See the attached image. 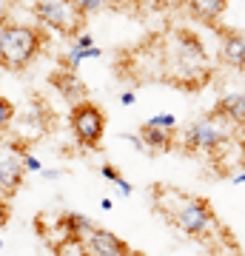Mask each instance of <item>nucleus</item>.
I'll use <instances>...</instances> for the list:
<instances>
[{
	"mask_svg": "<svg viewBox=\"0 0 245 256\" xmlns=\"http://www.w3.org/2000/svg\"><path fill=\"white\" fill-rule=\"evenodd\" d=\"M145 122H148V126H157V128H168V131H174L180 120H177V114H171V111H160V114H151Z\"/></svg>",
	"mask_w": 245,
	"mask_h": 256,
	"instance_id": "6ab92c4d",
	"label": "nucleus"
},
{
	"mask_svg": "<svg viewBox=\"0 0 245 256\" xmlns=\"http://www.w3.org/2000/svg\"><path fill=\"white\" fill-rule=\"evenodd\" d=\"M74 46L77 48H91L94 46V37H91L89 32H80V34H74Z\"/></svg>",
	"mask_w": 245,
	"mask_h": 256,
	"instance_id": "393cba45",
	"label": "nucleus"
},
{
	"mask_svg": "<svg viewBox=\"0 0 245 256\" xmlns=\"http://www.w3.org/2000/svg\"><path fill=\"white\" fill-rule=\"evenodd\" d=\"M49 120H52V114H49V108H46V102L43 100H32L26 108H23L20 120H12L9 131H15V142L32 146V142H37V140L46 137Z\"/></svg>",
	"mask_w": 245,
	"mask_h": 256,
	"instance_id": "0eeeda50",
	"label": "nucleus"
},
{
	"mask_svg": "<svg viewBox=\"0 0 245 256\" xmlns=\"http://www.w3.org/2000/svg\"><path fill=\"white\" fill-rule=\"evenodd\" d=\"M46 46V34L26 23H6L0 28V66L9 72H23Z\"/></svg>",
	"mask_w": 245,
	"mask_h": 256,
	"instance_id": "f03ea898",
	"label": "nucleus"
},
{
	"mask_svg": "<svg viewBox=\"0 0 245 256\" xmlns=\"http://www.w3.org/2000/svg\"><path fill=\"white\" fill-rule=\"evenodd\" d=\"M6 23H9V14H6V9H3V6H0V28L6 26Z\"/></svg>",
	"mask_w": 245,
	"mask_h": 256,
	"instance_id": "2f4dec72",
	"label": "nucleus"
},
{
	"mask_svg": "<svg viewBox=\"0 0 245 256\" xmlns=\"http://www.w3.org/2000/svg\"><path fill=\"white\" fill-rule=\"evenodd\" d=\"M134 102H137V94L131 92V88H128V92H120V106L128 108V106H134Z\"/></svg>",
	"mask_w": 245,
	"mask_h": 256,
	"instance_id": "cd10ccee",
	"label": "nucleus"
},
{
	"mask_svg": "<svg viewBox=\"0 0 245 256\" xmlns=\"http://www.w3.org/2000/svg\"><path fill=\"white\" fill-rule=\"evenodd\" d=\"M20 160H23L26 174H40V171H43V162H40V160H37L32 151H23V154H20Z\"/></svg>",
	"mask_w": 245,
	"mask_h": 256,
	"instance_id": "4be33fe9",
	"label": "nucleus"
},
{
	"mask_svg": "<svg viewBox=\"0 0 245 256\" xmlns=\"http://www.w3.org/2000/svg\"><path fill=\"white\" fill-rule=\"evenodd\" d=\"M32 14L40 26L60 32V34H80L83 32V14L74 0H35L32 3Z\"/></svg>",
	"mask_w": 245,
	"mask_h": 256,
	"instance_id": "39448f33",
	"label": "nucleus"
},
{
	"mask_svg": "<svg viewBox=\"0 0 245 256\" xmlns=\"http://www.w3.org/2000/svg\"><path fill=\"white\" fill-rule=\"evenodd\" d=\"M100 54H103V48H97V46H91V48L72 46L69 52H66V57H63V66H66V68H72V72H77L80 63H86V60H97Z\"/></svg>",
	"mask_w": 245,
	"mask_h": 256,
	"instance_id": "f3484780",
	"label": "nucleus"
},
{
	"mask_svg": "<svg viewBox=\"0 0 245 256\" xmlns=\"http://www.w3.org/2000/svg\"><path fill=\"white\" fill-rule=\"evenodd\" d=\"M26 180L23 160L9 151H0V196H12Z\"/></svg>",
	"mask_w": 245,
	"mask_h": 256,
	"instance_id": "9d476101",
	"label": "nucleus"
},
{
	"mask_svg": "<svg viewBox=\"0 0 245 256\" xmlns=\"http://www.w3.org/2000/svg\"><path fill=\"white\" fill-rule=\"evenodd\" d=\"M160 3H168V6H185V0H160Z\"/></svg>",
	"mask_w": 245,
	"mask_h": 256,
	"instance_id": "473e14b6",
	"label": "nucleus"
},
{
	"mask_svg": "<svg viewBox=\"0 0 245 256\" xmlns=\"http://www.w3.org/2000/svg\"><path fill=\"white\" fill-rule=\"evenodd\" d=\"M52 86H55L57 92L63 94L66 100L72 102V106H74V102H83V100H86V86H83V80L77 77V72H72V68L52 74Z\"/></svg>",
	"mask_w": 245,
	"mask_h": 256,
	"instance_id": "ddd939ff",
	"label": "nucleus"
},
{
	"mask_svg": "<svg viewBox=\"0 0 245 256\" xmlns=\"http://www.w3.org/2000/svg\"><path fill=\"white\" fill-rule=\"evenodd\" d=\"M12 120H15V106L0 94V134L12 128Z\"/></svg>",
	"mask_w": 245,
	"mask_h": 256,
	"instance_id": "aec40b11",
	"label": "nucleus"
},
{
	"mask_svg": "<svg viewBox=\"0 0 245 256\" xmlns=\"http://www.w3.org/2000/svg\"><path fill=\"white\" fill-rule=\"evenodd\" d=\"M163 80L177 82L180 88L197 92L211 80V60L202 40L194 32L174 28L163 48Z\"/></svg>",
	"mask_w": 245,
	"mask_h": 256,
	"instance_id": "f257e3e1",
	"label": "nucleus"
},
{
	"mask_svg": "<svg viewBox=\"0 0 245 256\" xmlns=\"http://www.w3.org/2000/svg\"><path fill=\"white\" fill-rule=\"evenodd\" d=\"M114 3H120V0H109V6H114Z\"/></svg>",
	"mask_w": 245,
	"mask_h": 256,
	"instance_id": "72a5a7b5",
	"label": "nucleus"
},
{
	"mask_svg": "<svg viewBox=\"0 0 245 256\" xmlns=\"http://www.w3.org/2000/svg\"><path fill=\"white\" fill-rule=\"evenodd\" d=\"M100 208H103V210H111V208H114V202H111L109 196H103V200H100Z\"/></svg>",
	"mask_w": 245,
	"mask_h": 256,
	"instance_id": "7c9ffc66",
	"label": "nucleus"
},
{
	"mask_svg": "<svg viewBox=\"0 0 245 256\" xmlns=\"http://www.w3.org/2000/svg\"><path fill=\"white\" fill-rule=\"evenodd\" d=\"M74 6L83 12V14H97L109 6V0H74Z\"/></svg>",
	"mask_w": 245,
	"mask_h": 256,
	"instance_id": "412c9836",
	"label": "nucleus"
},
{
	"mask_svg": "<svg viewBox=\"0 0 245 256\" xmlns=\"http://www.w3.org/2000/svg\"><path fill=\"white\" fill-rule=\"evenodd\" d=\"M63 225H66V234L80 236V239L94 228V222H91L86 214H74V210H66V214H63Z\"/></svg>",
	"mask_w": 245,
	"mask_h": 256,
	"instance_id": "a211bd4d",
	"label": "nucleus"
},
{
	"mask_svg": "<svg viewBox=\"0 0 245 256\" xmlns=\"http://www.w3.org/2000/svg\"><path fill=\"white\" fill-rule=\"evenodd\" d=\"M114 185H117V191L123 194V196H131V194H134V185L128 182L126 176H120V180H117V182H114Z\"/></svg>",
	"mask_w": 245,
	"mask_h": 256,
	"instance_id": "a878e982",
	"label": "nucleus"
},
{
	"mask_svg": "<svg viewBox=\"0 0 245 256\" xmlns=\"http://www.w3.org/2000/svg\"><path fill=\"white\" fill-rule=\"evenodd\" d=\"M211 162H214V168H217V174H225V176L242 171L245 168V140H239L236 134H231L228 140H222V142L214 148Z\"/></svg>",
	"mask_w": 245,
	"mask_h": 256,
	"instance_id": "6e6552de",
	"label": "nucleus"
},
{
	"mask_svg": "<svg viewBox=\"0 0 245 256\" xmlns=\"http://www.w3.org/2000/svg\"><path fill=\"white\" fill-rule=\"evenodd\" d=\"M52 256H91V254L80 236H72L69 234V236L57 239L55 245H52Z\"/></svg>",
	"mask_w": 245,
	"mask_h": 256,
	"instance_id": "dca6fc26",
	"label": "nucleus"
},
{
	"mask_svg": "<svg viewBox=\"0 0 245 256\" xmlns=\"http://www.w3.org/2000/svg\"><path fill=\"white\" fill-rule=\"evenodd\" d=\"M214 108L228 120V122H234L236 131L245 128V92H225L222 97L217 100Z\"/></svg>",
	"mask_w": 245,
	"mask_h": 256,
	"instance_id": "f8f14e48",
	"label": "nucleus"
},
{
	"mask_svg": "<svg viewBox=\"0 0 245 256\" xmlns=\"http://www.w3.org/2000/svg\"><path fill=\"white\" fill-rule=\"evenodd\" d=\"M228 180H231L234 185H245V168H242V171H236V174H231Z\"/></svg>",
	"mask_w": 245,
	"mask_h": 256,
	"instance_id": "c756f323",
	"label": "nucleus"
},
{
	"mask_svg": "<svg viewBox=\"0 0 245 256\" xmlns=\"http://www.w3.org/2000/svg\"><path fill=\"white\" fill-rule=\"evenodd\" d=\"M9 202L3 200V196H0V228H3V225H6V222H9Z\"/></svg>",
	"mask_w": 245,
	"mask_h": 256,
	"instance_id": "c85d7f7f",
	"label": "nucleus"
},
{
	"mask_svg": "<svg viewBox=\"0 0 245 256\" xmlns=\"http://www.w3.org/2000/svg\"><path fill=\"white\" fill-rule=\"evenodd\" d=\"M120 140H123V142H128V146L134 148V151H140V154L145 151V142H143V137H140V134H120Z\"/></svg>",
	"mask_w": 245,
	"mask_h": 256,
	"instance_id": "5701e85b",
	"label": "nucleus"
},
{
	"mask_svg": "<svg viewBox=\"0 0 245 256\" xmlns=\"http://www.w3.org/2000/svg\"><path fill=\"white\" fill-rule=\"evenodd\" d=\"M40 176H43L46 182H55V180H60V176H63V171H60V168H43V171H40Z\"/></svg>",
	"mask_w": 245,
	"mask_h": 256,
	"instance_id": "bb28decb",
	"label": "nucleus"
},
{
	"mask_svg": "<svg viewBox=\"0 0 245 256\" xmlns=\"http://www.w3.org/2000/svg\"><path fill=\"white\" fill-rule=\"evenodd\" d=\"M83 242H86V248H89L91 256H128L131 254L123 239L114 236V234L106 230V228H97V225L83 236Z\"/></svg>",
	"mask_w": 245,
	"mask_h": 256,
	"instance_id": "1a4fd4ad",
	"label": "nucleus"
},
{
	"mask_svg": "<svg viewBox=\"0 0 245 256\" xmlns=\"http://www.w3.org/2000/svg\"><path fill=\"white\" fill-rule=\"evenodd\" d=\"M69 128L83 148H100L103 134H106V114L100 106H94L89 100L74 102L69 111Z\"/></svg>",
	"mask_w": 245,
	"mask_h": 256,
	"instance_id": "423d86ee",
	"label": "nucleus"
},
{
	"mask_svg": "<svg viewBox=\"0 0 245 256\" xmlns=\"http://www.w3.org/2000/svg\"><path fill=\"white\" fill-rule=\"evenodd\" d=\"M100 176H103V180H109V182H117L123 174H120V171H117L111 162H106V165H100Z\"/></svg>",
	"mask_w": 245,
	"mask_h": 256,
	"instance_id": "b1692460",
	"label": "nucleus"
},
{
	"mask_svg": "<svg viewBox=\"0 0 245 256\" xmlns=\"http://www.w3.org/2000/svg\"><path fill=\"white\" fill-rule=\"evenodd\" d=\"M231 134H236V126L234 122H228L217 108L208 111V114H202L200 120H194L185 131V151L188 154H214V148L228 140Z\"/></svg>",
	"mask_w": 245,
	"mask_h": 256,
	"instance_id": "7ed1b4c3",
	"label": "nucleus"
},
{
	"mask_svg": "<svg viewBox=\"0 0 245 256\" xmlns=\"http://www.w3.org/2000/svg\"><path fill=\"white\" fill-rule=\"evenodd\" d=\"M185 9L200 23H217L228 9V0H185Z\"/></svg>",
	"mask_w": 245,
	"mask_h": 256,
	"instance_id": "2eb2a0df",
	"label": "nucleus"
},
{
	"mask_svg": "<svg viewBox=\"0 0 245 256\" xmlns=\"http://www.w3.org/2000/svg\"><path fill=\"white\" fill-rule=\"evenodd\" d=\"M219 60L228 68H234V72H245V34L225 32L222 34V46H219Z\"/></svg>",
	"mask_w": 245,
	"mask_h": 256,
	"instance_id": "9b49d317",
	"label": "nucleus"
},
{
	"mask_svg": "<svg viewBox=\"0 0 245 256\" xmlns=\"http://www.w3.org/2000/svg\"><path fill=\"white\" fill-rule=\"evenodd\" d=\"M168 222H171L177 230H182L185 236H197V239H208L211 234L219 228L211 202L202 200V196H194V194H185V200H182L180 208L168 216Z\"/></svg>",
	"mask_w": 245,
	"mask_h": 256,
	"instance_id": "20e7f679",
	"label": "nucleus"
},
{
	"mask_svg": "<svg viewBox=\"0 0 245 256\" xmlns=\"http://www.w3.org/2000/svg\"><path fill=\"white\" fill-rule=\"evenodd\" d=\"M0 250H3V239H0Z\"/></svg>",
	"mask_w": 245,
	"mask_h": 256,
	"instance_id": "f704fd0d",
	"label": "nucleus"
},
{
	"mask_svg": "<svg viewBox=\"0 0 245 256\" xmlns=\"http://www.w3.org/2000/svg\"><path fill=\"white\" fill-rule=\"evenodd\" d=\"M137 134L143 137L145 151H154V154L171 151V146H174V131H168V128H157V126H148V122H143Z\"/></svg>",
	"mask_w": 245,
	"mask_h": 256,
	"instance_id": "4468645a",
	"label": "nucleus"
}]
</instances>
